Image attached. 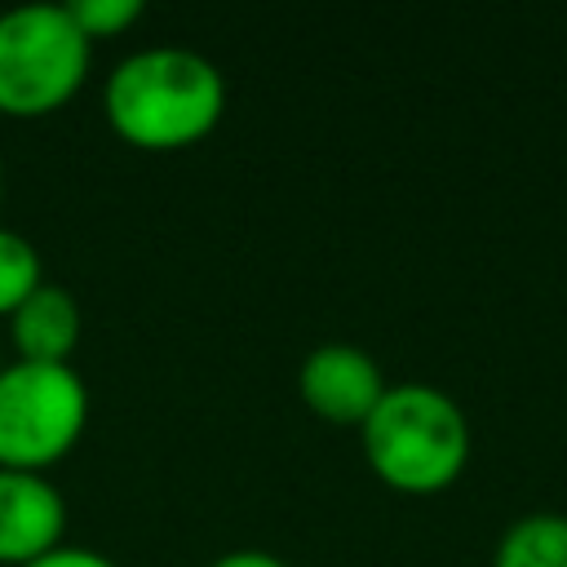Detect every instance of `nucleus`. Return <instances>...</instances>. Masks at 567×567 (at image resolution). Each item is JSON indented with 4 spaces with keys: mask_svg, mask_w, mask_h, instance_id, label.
Listing matches in <instances>:
<instances>
[{
    "mask_svg": "<svg viewBox=\"0 0 567 567\" xmlns=\"http://www.w3.org/2000/svg\"><path fill=\"white\" fill-rule=\"evenodd\" d=\"M106 124L137 151H186L226 115L221 71L182 44H151L115 62L102 93Z\"/></svg>",
    "mask_w": 567,
    "mask_h": 567,
    "instance_id": "obj_1",
    "label": "nucleus"
},
{
    "mask_svg": "<svg viewBox=\"0 0 567 567\" xmlns=\"http://www.w3.org/2000/svg\"><path fill=\"white\" fill-rule=\"evenodd\" d=\"M359 439L372 474L408 496L443 492L470 461V421L461 403L425 381L385 385Z\"/></svg>",
    "mask_w": 567,
    "mask_h": 567,
    "instance_id": "obj_2",
    "label": "nucleus"
},
{
    "mask_svg": "<svg viewBox=\"0 0 567 567\" xmlns=\"http://www.w3.org/2000/svg\"><path fill=\"white\" fill-rule=\"evenodd\" d=\"M93 44L66 4H18L0 13V115L40 120L62 111L89 80Z\"/></svg>",
    "mask_w": 567,
    "mask_h": 567,
    "instance_id": "obj_3",
    "label": "nucleus"
},
{
    "mask_svg": "<svg viewBox=\"0 0 567 567\" xmlns=\"http://www.w3.org/2000/svg\"><path fill=\"white\" fill-rule=\"evenodd\" d=\"M89 425V385L71 363L0 368V465L44 474Z\"/></svg>",
    "mask_w": 567,
    "mask_h": 567,
    "instance_id": "obj_4",
    "label": "nucleus"
},
{
    "mask_svg": "<svg viewBox=\"0 0 567 567\" xmlns=\"http://www.w3.org/2000/svg\"><path fill=\"white\" fill-rule=\"evenodd\" d=\"M301 403L332 425H363L385 394V377L363 346L323 341L297 368Z\"/></svg>",
    "mask_w": 567,
    "mask_h": 567,
    "instance_id": "obj_5",
    "label": "nucleus"
},
{
    "mask_svg": "<svg viewBox=\"0 0 567 567\" xmlns=\"http://www.w3.org/2000/svg\"><path fill=\"white\" fill-rule=\"evenodd\" d=\"M66 532V501L49 474L0 465V567H27L58 549Z\"/></svg>",
    "mask_w": 567,
    "mask_h": 567,
    "instance_id": "obj_6",
    "label": "nucleus"
},
{
    "mask_svg": "<svg viewBox=\"0 0 567 567\" xmlns=\"http://www.w3.org/2000/svg\"><path fill=\"white\" fill-rule=\"evenodd\" d=\"M9 337L22 363H71L80 346V306L62 284H40L13 315Z\"/></svg>",
    "mask_w": 567,
    "mask_h": 567,
    "instance_id": "obj_7",
    "label": "nucleus"
},
{
    "mask_svg": "<svg viewBox=\"0 0 567 567\" xmlns=\"http://www.w3.org/2000/svg\"><path fill=\"white\" fill-rule=\"evenodd\" d=\"M492 567H567V514L536 509L514 518L496 540Z\"/></svg>",
    "mask_w": 567,
    "mask_h": 567,
    "instance_id": "obj_8",
    "label": "nucleus"
},
{
    "mask_svg": "<svg viewBox=\"0 0 567 567\" xmlns=\"http://www.w3.org/2000/svg\"><path fill=\"white\" fill-rule=\"evenodd\" d=\"M44 284L40 252L22 230L0 226V315H13Z\"/></svg>",
    "mask_w": 567,
    "mask_h": 567,
    "instance_id": "obj_9",
    "label": "nucleus"
},
{
    "mask_svg": "<svg viewBox=\"0 0 567 567\" xmlns=\"http://www.w3.org/2000/svg\"><path fill=\"white\" fill-rule=\"evenodd\" d=\"M66 13L89 35V44H93V40L124 35L142 18V0H71Z\"/></svg>",
    "mask_w": 567,
    "mask_h": 567,
    "instance_id": "obj_10",
    "label": "nucleus"
},
{
    "mask_svg": "<svg viewBox=\"0 0 567 567\" xmlns=\"http://www.w3.org/2000/svg\"><path fill=\"white\" fill-rule=\"evenodd\" d=\"M27 567H120V563L106 558V554H97V549H89V545H58V549L40 554Z\"/></svg>",
    "mask_w": 567,
    "mask_h": 567,
    "instance_id": "obj_11",
    "label": "nucleus"
},
{
    "mask_svg": "<svg viewBox=\"0 0 567 567\" xmlns=\"http://www.w3.org/2000/svg\"><path fill=\"white\" fill-rule=\"evenodd\" d=\"M208 567H292V563L279 558V554H270V549H230V554L213 558Z\"/></svg>",
    "mask_w": 567,
    "mask_h": 567,
    "instance_id": "obj_12",
    "label": "nucleus"
}]
</instances>
